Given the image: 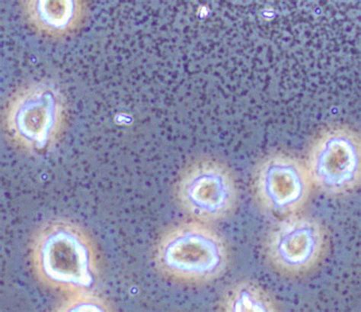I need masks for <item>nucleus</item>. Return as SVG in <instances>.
Segmentation results:
<instances>
[{
	"label": "nucleus",
	"instance_id": "obj_1",
	"mask_svg": "<svg viewBox=\"0 0 361 312\" xmlns=\"http://www.w3.org/2000/svg\"><path fill=\"white\" fill-rule=\"evenodd\" d=\"M159 257L164 268L187 285H200L220 278L230 264V251L223 236L211 224L180 223L165 235Z\"/></svg>",
	"mask_w": 361,
	"mask_h": 312
},
{
	"label": "nucleus",
	"instance_id": "obj_2",
	"mask_svg": "<svg viewBox=\"0 0 361 312\" xmlns=\"http://www.w3.org/2000/svg\"><path fill=\"white\" fill-rule=\"evenodd\" d=\"M178 204L192 220L211 224L233 215L239 190L229 167L212 159L187 166L176 186Z\"/></svg>",
	"mask_w": 361,
	"mask_h": 312
},
{
	"label": "nucleus",
	"instance_id": "obj_3",
	"mask_svg": "<svg viewBox=\"0 0 361 312\" xmlns=\"http://www.w3.org/2000/svg\"><path fill=\"white\" fill-rule=\"evenodd\" d=\"M329 248L324 226L312 217L294 215L271 231L264 253L275 272L285 277L300 278L319 267Z\"/></svg>",
	"mask_w": 361,
	"mask_h": 312
},
{
	"label": "nucleus",
	"instance_id": "obj_4",
	"mask_svg": "<svg viewBox=\"0 0 361 312\" xmlns=\"http://www.w3.org/2000/svg\"><path fill=\"white\" fill-rule=\"evenodd\" d=\"M312 188L305 168L295 160L275 157L265 160L256 172L252 191L262 211L272 216L288 217L307 204Z\"/></svg>",
	"mask_w": 361,
	"mask_h": 312
},
{
	"label": "nucleus",
	"instance_id": "obj_5",
	"mask_svg": "<svg viewBox=\"0 0 361 312\" xmlns=\"http://www.w3.org/2000/svg\"><path fill=\"white\" fill-rule=\"evenodd\" d=\"M312 185L326 194L339 196L356 190L360 184V154L357 140L345 131L323 137L310 158Z\"/></svg>",
	"mask_w": 361,
	"mask_h": 312
},
{
	"label": "nucleus",
	"instance_id": "obj_6",
	"mask_svg": "<svg viewBox=\"0 0 361 312\" xmlns=\"http://www.w3.org/2000/svg\"><path fill=\"white\" fill-rule=\"evenodd\" d=\"M63 116L58 94L49 88L37 86L18 94L9 105L8 126L16 137L42 148L59 129Z\"/></svg>",
	"mask_w": 361,
	"mask_h": 312
},
{
	"label": "nucleus",
	"instance_id": "obj_7",
	"mask_svg": "<svg viewBox=\"0 0 361 312\" xmlns=\"http://www.w3.org/2000/svg\"><path fill=\"white\" fill-rule=\"evenodd\" d=\"M44 268L51 277L63 282L90 284L88 253L80 238L68 229H56L43 247Z\"/></svg>",
	"mask_w": 361,
	"mask_h": 312
},
{
	"label": "nucleus",
	"instance_id": "obj_8",
	"mask_svg": "<svg viewBox=\"0 0 361 312\" xmlns=\"http://www.w3.org/2000/svg\"><path fill=\"white\" fill-rule=\"evenodd\" d=\"M220 308L228 312H271L278 311L276 301L257 283L237 282L228 289L220 302Z\"/></svg>",
	"mask_w": 361,
	"mask_h": 312
}]
</instances>
